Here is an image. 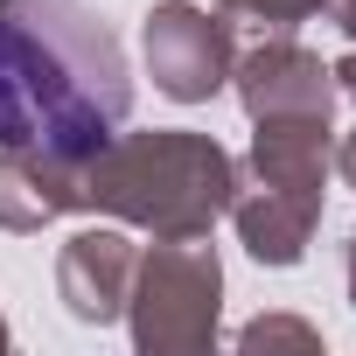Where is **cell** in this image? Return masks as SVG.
<instances>
[{
  "mask_svg": "<svg viewBox=\"0 0 356 356\" xmlns=\"http://www.w3.org/2000/svg\"><path fill=\"white\" fill-rule=\"evenodd\" d=\"M259 342H314V328H300V321H252L245 349H259Z\"/></svg>",
  "mask_w": 356,
  "mask_h": 356,
  "instance_id": "obj_10",
  "label": "cell"
},
{
  "mask_svg": "<svg viewBox=\"0 0 356 356\" xmlns=\"http://www.w3.org/2000/svg\"><path fill=\"white\" fill-rule=\"evenodd\" d=\"M133 266H140V252L119 231H77L63 245L56 286H63V300H70L77 321H112L126 307V293H133Z\"/></svg>",
  "mask_w": 356,
  "mask_h": 356,
  "instance_id": "obj_7",
  "label": "cell"
},
{
  "mask_svg": "<svg viewBox=\"0 0 356 356\" xmlns=\"http://www.w3.org/2000/svg\"><path fill=\"white\" fill-rule=\"evenodd\" d=\"M133 112L119 35L84 0H0V147L84 168Z\"/></svg>",
  "mask_w": 356,
  "mask_h": 356,
  "instance_id": "obj_1",
  "label": "cell"
},
{
  "mask_svg": "<svg viewBox=\"0 0 356 356\" xmlns=\"http://www.w3.org/2000/svg\"><path fill=\"white\" fill-rule=\"evenodd\" d=\"M252 126H259V133H252V175H238V182L321 210V182H328V119H252Z\"/></svg>",
  "mask_w": 356,
  "mask_h": 356,
  "instance_id": "obj_6",
  "label": "cell"
},
{
  "mask_svg": "<svg viewBox=\"0 0 356 356\" xmlns=\"http://www.w3.org/2000/svg\"><path fill=\"white\" fill-rule=\"evenodd\" d=\"M0 342H8V321H0Z\"/></svg>",
  "mask_w": 356,
  "mask_h": 356,
  "instance_id": "obj_14",
  "label": "cell"
},
{
  "mask_svg": "<svg viewBox=\"0 0 356 356\" xmlns=\"http://www.w3.org/2000/svg\"><path fill=\"white\" fill-rule=\"evenodd\" d=\"M224 15H252V22H280V29H293V22H328V29H342V35H356V0H217Z\"/></svg>",
  "mask_w": 356,
  "mask_h": 356,
  "instance_id": "obj_9",
  "label": "cell"
},
{
  "mask_svg": "<svg viewBox=\"0 0 356 356\" xmlns=\"http://www.w3.org/2000/svg\"><path fill=\"white\" fill-rule=\"evenodd\" d=\"M231 63H238V42L224 15L189 8V0H168V8L147 15V77L175 105H203L210 91H224Z\"/></svg>",
  "mask_w": 356,
  "mask_h": 356,
  "instance_id": "obj_4",
  "label": "cell"
},
{
  "mask_svg": "<svg viewBox=\"0 0 356 356\" xmlns=\"http://www.w3.org/2000/svg\"><path fill=\"white\" fill-rule=\"evenodd\" d=\"M349 300H356V238H349Z\"/></svg>",
  "mask_w": 356,
  "mask_h": 356,
  "instance_id": "obj_13",
  "label": "cell"
},
{
  "mask_svg": "<svg viewBox=\"0 0 356 356\" xmlns=\"http://www.w3.org/2000/svg\"><path fill=\"white\" fill-rule=\"evenodd\" d=\"M335 91H349V98H356V49L335 63Z\"/></svg>",
  "mask_w": 356,
  "mask_h": 356,
  "instance_id": "obj_12",
  "label": "cell"
},
{
  "mask_svg": "<svg viewBox=\"0 0 356 356\" xmlns=\"http://www.w3.org/2000/svg\"><path fill=\"white\" fill-rule=\"evenodd\" d=\"M231 77L252 119H328L335 112V70H321V56H307L300 42H266L245 63H231Z\"/></svg>",
  "mask_w": 356,
  "mask_h": 356,
  "instance_id": "obj_5",
  "label": "cell"
},
{
  "mask_svg": "<svg viewBox=\"0 0 356 356\" xmlns=\"http://www.w3.org/2000/svg\"><path fill=\"white\" fill-rule=\"evenodd\" d=\"M63 210H77V168H56V161L0 147V224L8 231H42Z\"/></svg>",
  "mask_w": 356,
  "mask_h": 356,
  "instance_id": "obj_8",
  "label": "cell"
},
{
  "mask_svg": "<svg viewBox=\"0 0 356 356\" xmlns=\"http://www.w3.org/2000/svg\"><path fill=\"white\" fill-rule=\"evenodd\" d=\"M335 168H342V182H349V189H356V133H349V140H342V154H335Z\"/></svg>",
  "mask_w": 356,
  "mask_h": 356,
  "instance_id": "obj_11",
  "label": "cell"
},
{
  "mask_svg": "<svg viewBox=\"0 0 356 356\" xmlns=\"http://www.w3.org/2000/svg\"><path fill=\"white\" fill-rule=\"evenodd\" d=\"M217 252L203 238H161L133 266V335L140 349H210L217 342Z\"/></svg>",
  "mask_w": 356,
  "mask_h": 356,
  "instance_id": "obj_3",
  "label": "cell"
},
{
  "mask_svg": "<svg viewBox=\"0 0 356 356\" xmlns=\"http://www.w3.org/2000/svg\"><path fill=\"white\" fill-rule=\"evenodd\" d=\"M238 189V161L210 133H112L77 168V210H112L154 238H203Z\"/></svg>",
  "mask_w": 356,
  "mask_h": 356,
  "instance_id": "obj_2",
  "label": "cell"
}]
</instances>
